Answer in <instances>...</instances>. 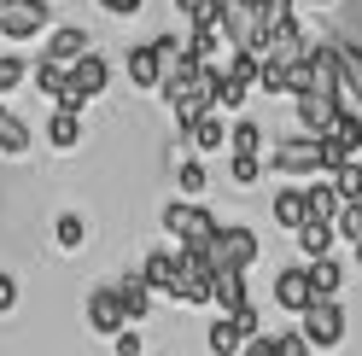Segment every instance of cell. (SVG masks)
I'll return each mask as SVG.
<instances>
[{
	"mask_svg": "<svg viewBox=\"0 0 362 356\" xmlns=\"http://www.w3.org/2000/svg\"><path fill=\"white\" fill-rule=\"evenodd\" d=\"M164 228H170L175 246H211L222 222L199 205V198H175V205H164Z\"/></svg>",
	"mask_w": 362,
	"mask_h": 356,
	"instance_id": "7a4b0ae2",
	"label": "cell"
},
{
	"mask_svg": "<svg viewBox=\"0 0 362 356\" xmlns=\"http://www.w3.org/2000/svg\"><path fill=\"white\" fill-rule=\"evenodd\" d=\"M310 350H315V345L304 339V327H298V333H281V356H310Z\"/></svg>",
	"mask_w": 362,
	"mask_h": 356,
	"instance_id": "d590c367",
	"label": "cell"
},
{
	"mask_svg": "<svg viewBox=\"0 0 362 356\" xmlns=\"http://www.w3.org/2000/svg\"><path fill=\"white\" fill-rule=\"evenodd\" d=\"M263 164H269V158H240V152H234L228 182H234V187H257V182H263Z\"/></svg>",
	"mask_w": 362,
	"mask_h": 356,
	"instance_id": "4dcf8cb0",
	"label": "cell"
},
{
	"mask_svg": "<svg viewBox=\"0 0 362 356\" xmlns=\"http://www.w3.org/2000/svg\"><path fill=\"white\" fill-rule=\"evenodd\" d=\"M53 239H59V251H82V246H88V222H82L76 210H64V216L53 222Z\"/></svg>",
	"mask_w": 362,
	"mask_h": 356,
	"instance_id": "83f0119b",
	"label": "cell"
},
{
	"mask_svg": "<svg viewBox=\"0 0 362 356\" xmlns=\"http://www.w3.org/2000/svg\"><path fill=\"white\" fill-rule=\"evenodd\" d=\"M269 170L275 175H327V146H322V135H286V141H275L269 146Z\"/></svg>",
	"mask_w": 362,
	"mask_h": 356,
	"instance_id": "6da1fadb",
	"label": "cell"
},
{
	"mask_svg": "<svg viewBox=\"0 0 362 356\" xmlns=\"http://www.w3.org/2000/svg\"><path fill=\"white\" fill-rule=\"evenodd\" d=\"M24 82H30V64L18 53H0V94H12V88H24Z\"/></svg>",
	"mask_w": 362,
	"mask_h": 356,
	"instance_id": "1f68e13d",
	"label": "cell"
},
{
	"mask_svg": "<svg viewBox=\"0 0 362 356\" xmlns=\"http://www.w3.org/2000/svg\"><path fill=\"white\" fill-rule=\"evenodd\" d=\"M47 146H59V152L82 146V111H76V105H53V117H47Z\"/></svg>",
	"mask_w": 362,
	"mask_h": 356,
	"instance_id": "9a60e30c",
	"label": "cell"
},
{
	"mask_svg": "<svg viewBox=\"0 0 362 356\" xmlns=\"http://www.w3.org/2000/svg\"><path fill=\"white\" fill-rule=\"evenodd\" d=\"M88 327L105 333V339H117L123 327H134V321H129V309H123V298H117V286H100V292L88 298Z\"/></svg>",
	"mask_w": 362,
	"mask_h": 356,
	"instance_id": "9c48e42d",
	"label": "cell"
},
{
	"mask_svg": "<svg viewBox=\"0 0 362 356\" xmlns=\"http://www.w3.org/2000/svg\"><path fill=\"white\" fill-rule=\"evenodd\" d=\"M141 275H146V286L158 298H175V286H181V251H152L141 263Z\"/></svg>",
	"mask_w": 362,
	"mask_h": 356,
	"instance_id": "8fae6325",
	"label": "cell"
},
{
	"mask_svg": "<svg viewBox=\"0 0 362 356\" xmlns=\"http://www.w3.org/2000/svg\"><path fill=\"white\" fill-rule=\"evenodd\" d=\"M47 30H53V6L47 0H6V6H0V35H6L12 47H24V41L47 35Z\"/></svg>",
	"mask_w": 362,
	"mask_h": 356,
	"instance_id": "5b68a950",
	"label": "cell"
},
{
	"mask_svg": "<svg viewBox=\"0 0 362 356\" xmlns=\"http://www.w3.org/2000/svg\"><path fill=\"white\" fill-rule=\"evenodd\" d=\"M187 47L199 64H222V47H228V35H222V24H187Z\"/></svg>",
	"mask_w": 362,
	"mask_h": 356,
	"instance_id": "ac0fdd59",
	"label": "cell"
},
{
	"mask_svg": "<svg viewBox=\"0 0 362 356\" xmlns=\"http://www.w3.org/2000/svg\"><path fill=\"white\" fill-rule=\"evenodd\" d=\"M245 94H252V82H240V76L222 71V64H211V100H216V111H240Z\"/></svg>",
	"mask_w": 362,
	"mask_h": 356,
	"instance_id": "44dd1931",
	"label": "cell"
},
{
	"mask_svg": "<svg viewBox=\"0 0 362 356\" xmlns=\"http://www.w3.org/2000/svg\"><path fill=\"white\" fill-rule=\"evenodd\" d=\"M304 198H310V216H315V222H333L339 210H345V193L333 187V175H322V182H310V187H304Z\"/></svg>",
	"mask_w": 362,
	"mask_h": 356,
	"instance_id": "7402d4cb",
	"label": "cell"
},
{
	"mask_svg": "<svg viewBox=\"0 0 362 356\" xmlns=\"http://www.w3.org/2000/svg\"><path fill=\"white\" fill-rule=\"evenodd\" d=\"M205 345H211V356H240V350H245V333H240L234 316H216L211 333H205Z\"/></svg>",
	"mask_w": 362,
	"mask_h": 356,
	"instance_id": "d4e9b609",
	"label": "cell"
},
{
	"mask_svg": "<svg viewBox=\"0 0 362 356\" xmlns=\"http://www.w3.org/2000/svg\"><path fill=\"white\" fill-rule=\"evenodd\" d=\"M269 216H275L286 234H298L304 222H310V198H304V187H281V193H275V205H269Z\"/></svg>",
	"mask_w": 362,
	"mask_h": 356,
	"instance_id": "5bb4252c",
	"label": "cell"
},
{
	"mask_svg": "<svg viewBox=\"0 0 362 356\" xmlns=\"http://www.w3.org/2000/svg\"><path fill=\"white\" fill-rule=\"evenodd\" d=\"M333 47H339V82H345V105L362 111V47L345 35H333Z\"/></svg>",
	"mask_w": 362,
	"mask_h": 356,
	"instance_id": "7c38bea8",
	"label": "cell"
},
{
	"mask_svg": "<svg viewBox=\"0 0 362 356\" xmlns=\"http://www.w3.org/2000/svg\"><path fill=\"white\" fill-rule=\"evenodd\" d=\"M205 251H211V269H252V263L263 257V239L252 228H240V222H222Z\"/></svg>",
	"mask_w": 362,
	"mask_h": 356,
	"instance_id": "277c9868",
	"label": "cell"
},
{
	"mask_svg": "<svg viewBox=\"0 0 362 356\" xmlns=\"http://www.w3.org/2000/svg\"><path fill=\"white\" fill-rule=\"evenodd\" d=\"M164 53H158V41H141V47H129L123 53V76H129V88H141V94H158L164 88Z\"/></svg>",
	"mask_w": 362,
	"mask_h": 356,
	"instance_id": "ba28073f",
	"label": "cell"
},
{
	"mask_svg": "<svg viewBox=\"0 0 362 356\" xmlns=\"http://www.w3.org/2000/svg\"><path fill=\"white\" fill-rule=\"evenodd\" d=\"M292 111H298V129H304V135H322V141H327L333 123H339V111H345V100L304 88V94H292Z\"/></svg>",
	"mask_w": 362,
	"mask_h": 356,
	"instance_id": "52a82bcc",
	"label": "cell"
},
{
	"mask_svg": "<svg viewBox=\"0 0 362 356\" xmlns=\"http://www.w3.org/2000/svg\"><path fill=\"white\" fill-rule=\"evenodd\" d=\"M292 239H298V251H304V263H310V257H327V251H333L339 228H333V222H315V216H310V222H304V228L292 234Z\"/></svg>",
	"mask_w": 362,
	"mask_h": 356,
	"instance_id": "603a6c76",
	"label": "cell"
},
{
	"mask_svg": "<svg viewBox=\"0 0 362 356\" xmlns=\"http://www.w3.org/2000/svg\"><path fill=\"white\" fill-rule=\"evenodd\" d=\"M304 269H310V286H315V298H339V286H345V263H339L333 251H327V257H310Z\"/></svg>",
	"mask_w": 362,
	"mask_h": 356,
	"instance_id": "d6986e66",
	"label": "cell"
},
{
	"mask_svg": "<svg viewBox=\"0 0 362 356\" xmlns=\"http://www.w3.org/2000/svg\"><path fill=\"white\" fill-rule=\"evenodd\" d=\"M228 152H240V158H263V123L240 117V123L228 129Z\"/></svg>",
	"mask_w": 362,
	"mask_h": 356,
	"instance_id": "4316f807",
	"label": "cell"
},
{
	"mask_svg": "<svg viewBox=\"0 0 362 356\" xmlns=\"http://www.w3.org/2000/svg\"><path fill=\"white\" fill-rule=\"evenodd\" d=\"M187 146L193 152H222V146H228V123H222V111H205V117L187 129Z\"/></svg>",
	"mask_w": 362,
	"mask_h": 356,
	"instance_id": "ffe728a7",
	"label": "cell"
},
{
	"mask_svg": "<svg viewBox=\"0 0 362 356\" xmlns=\"http://www.w3.org/2000/svg\"><path fill=\"white\" fill-rule=\"evenodd\" d=\"M88 47H94V41H88V30H82V24H53V30H47V53H53V59H64V64H76Z\"/></svg>",
	"mask_w": 362,
	"mask_h": 356,
	"instance_id": "e0dca14e",
	"label": "cell"
},
{
	"mask_svg": "<svg viewBox=\"0 0 362 356\" xmlns=\"http://www.w3.org/2000/svg\"><path fill=\"white\" fill-rule=\"evenodd\" d=\"M12 309H18V280L0 275V316H12Z\"/></svg>",
	"mask_w": 362,
	"mask_h": 356,
	"instance_id": "74e56055",
	"label": "cell"
},
{
	"mask_svg": "<svg viewBox=\"0 0 362 356\" xmlns=\"http://www.w3.org/2000/svg\"><path fill=\"white\" fill-rule=\"evenodd\" d=\"M170 6H175V12H181V18H193V12H199V6H205V0H170Z\"/></svg>",
	"mask_w": 362,
	"mask_h": 356,
	"instance_id": "ab89813d",
	"label": "cell"
},
{
	"mask_svg": "<svg viewBox=\"0 0 362 356\" xmlns=\"http://www.w3.org/2000/svg\"><path fill=\"white\" fill-rule=\"evenodd\" d=\"M141 6H146V0H100V12H111V18H134Z\"/></svg>",
	"mask_w": 362,
	"mask_h": 356,
	"instance_id": "8d00e7d4",
	"label": "cell"
},
{
	"mask_svg": "<svg viewBox=\"0 0 362 356\" xmlns=\"http://www.w3.org/2000/svg\"><path fill=\"white\" fill-rule=\"evenodd\" d=\"M304 6H333V0H304Z\"/></svg>",
	"mask_w": 362,
	"mask_h": 356,
	"instance_id": "60d3db41",
	"label": "cell"
},
{
	"mask_svg": "<svg viewBox=\"0 0 362 356\" xmlns=\"http://www.w3.org/2000/svg\"><path fill=\"white\" fill-rule=\"evenodd\" d=\"M117 298H123V309H129V321H146V316H152V298H158V292L146 286V275H141V269H129V275L117 280Z\"/></svg>",
	"mask_w": 362,
	"mask_h": 356,
	"instance_id": "2e32d148",
	"label": "cell"
},
{
	"mask_svg": "<svg viewBox=\"0 0 362 356\" xmlns=\"http://www.w3.org/2000/svg\"><path fill=\"white\" fill-rule=\"evenodd\" d=\"M105 88H111V59L88 47V53H82V59L71 64V82H64V94H59L53 105H76V111H82L88 100H100Z\"/></svg>",
	"mask_w": 362,
	"mask_h": 356,
	"instance_id": "3957f363",
	"label": "cell"
},
{
	"mask_svg": "<svg viewBox=\"0 0 362 356\" xmlns=\"http://www.w3.org/2000/svg\"><path fill=\"white\" fill-rule=\"evenodd\" d=\"M175 187L187 193V198H199V193L211 187V170L199 164V158H181V164H175Z\"/></svg>",
	"mask_w": 362,
	"mask_h": 356,
	"instance_id": "f1b7e54d",
	"label": "cell"
},
{
	"mask_svg": "<svg viewBox=\"0 0 362 356\" xmlns=\"http://www.w3.org/2000/svg\"><path fill=\"white\" fill-rule=\"evenodd\" d=\"M275 304H281V309H292V316H304V309L315 304L310 269H281V275H275Z\"/></svg>",
	"mask_w": 362,
	"mask_h": 356,
	"instance_id": "30bf717a",
	"label": "cell"
},
{
	"mask_svg": "<svg viewBox=\"0 0 362 356\" xmlns=\"http://www.w3.org/2000/svg\"><path fill=\"white\" fill-rule=\"evenodd\" d=\"M0 6H6V0H0Z\"/></svg>",
	"mask_w": 362,
	"mask_h": 356,
	"instance_id": "f6af8a7d",
	"label": "cell"
},
{
	"mask_svg": "<svg viewBox=\"0 0 362 356\" xmlns=\"http://www.w3.org/2000/svg\"><path fill=\"white\" fill-rule=\"evenodd\" d=\"M333 228H339V239L356 246V239H362V198H345V210L333 216Z\"/></svg>",
	"mask_w": 362,
	"mask_h": 356,
	"instance_id": "f546056e",
	"label": "cell"
},
{
	"mask_svg": "<svg viewBox=\"0 0 362 356\" xmlns=\"http://www.w3.org/2000/svg\"><path fill=\"white\" fill-rule=\"evenodd\" d=\"M30 82H35L47 100H59V94H64V82H71V64H64V59H53V53H41V64L30 71Z\"/></svg>",
	"mask_w": 362,
	"mask_h": 356,
	"instance_id": "484cf974",
	"label": "cell"
},
{
	"mask_svg": "<svg viewBox=\"0 0 362 356\" xmlns=\"http://www.w3.org/2000/svg\"><path fill=\"white\" fill-rule=\"evenodd\" d=\"M252 6H263V0H252Z\"/></svg>",
	"mask_w": 362,
	"mask_h": 356,
	"instance_id": "7bdbcfd3",
	"label": "cell"
},
{
	"mask_svg": "<svg viewBox=\"0 0 362 356\" xmlns=\"http://www.w3.org/2000/svg\"><path fill=\"white\" fill-rule=\"evenodd\" d=\"M356 164H362V152H356Z\"/></svg>",
	"mask_w": 362,
	"mask_h": 356,
	"instance_id": "ee69618b",
	"label": "cell"
},
{
	"mask_svg": "<svg viewBox=\"0 0 362 356\" xmlns=\"http://www.w3.org/2000/svg\"><path fill=\"white\" fill-rule=\"evenodd\" d=\"M356 269H362V239H356Z\"/></svg>",
	"mask_w": 362,
	"mask_h": 356,
	"instance_id": "b9f144b4",
	"label": "cell"
},
{
	"mask_svg": "<svg viewBox=\"0 0 362 356\" xmlns=\"http://www.w3.org/2000/svg\"><path fill=\"white\" fill-rule=\"evenodd\" d=\"M0 158H30V123L6 105V94H0Z\"/></svg>",
	"mask_w": 362,
	"mask_h": 356,
	"instance_id": "4fadbf2b",
	"label": "cell"
},
{
	"mask_svg": "<svg viewBox=\"0 0 362 356\" xmlns=\"http://www.w3.org/2000/svg\"><path fill=\"white\" fill-rule=\"evenodd\" d=\"M240 356H281V333H257V339H245Z\"/></svg>",
	"mask_w": 362,
	"mask_h": 356,
	"instance_id": "836d02e7",
	"label": "cell"
},
{
	"mask_svg": "<svg viewBox=\"0 0 362 356\" xmlns=\"http://www.w3.org/2000/svg\"><path fill=\"white\" fill-rule=\"evenodd\" d=\"M333 187L345 193V198H362V164H345V170H333Z\"/></svg>",
	"mask_w": 362,
	"mask_h": 356,
	"instance_id": "d6a6232c",
	"label": "cell"
},
{
	"mask_svg": "<svg viewBox=\"0 0 362 356\" xmlns=\"http://www.w3.org/2000/svg\"><path fill=\"white\" fill-rule=\"evenodd\" d=\"M117 356H146V350H141V333H134V327L117 333Z\"/></svg>",
	"mask_w": 362,
	"mask_h": 356,
	"instance_id": "f35d334b",
	"label": "cell"
},
{
	"mask_svg": "<svg viewBox=\"0 0 362 356\" xmlns=\"http://www.w3.org/2000/svg\"><path fill=\"white\" fill-rule=\"evenodd\" d=\"M234 321H240V333H245V339H257V333H263V316H257V304H240V309H234Z\"/></svg>",
	"mask_w": 362,
	"mask_h": 356,
	"instance_id": "e575fe53",
	"label": "cell"
},
{
	"mask_svg": "<svg viewBox=\"0 0 362 356\" xmlns=\"http://www.w3.org/2000/svg\"><path fill=\"white\" fill-rule=\"evenodd\" d=\"M298 327H304V339L315 350H333L339 339H345V309H339V298H315L304 316H298Z\"/></svg>",
	"mask_w": 362,
	"mask_h": 356,
	"instance_id": "8992f818",
	"label": "cell"
},
{
	"mask_svg": "<svg viewBox=\"0 0 362 356\" xmlns=\"http://www.w3.org/2000/svg\"><path fill=\"white\" fill-rule=\"evenodd\" d=\"M222 316H234L240 304H252L245 298V269H216V298H211Z\"/></svg>",
	"mask_w": 362,
	"mask_h": 356,
	"instance_id": "cb8c5ba5",
	"label": "cell"
}]
</instances>
